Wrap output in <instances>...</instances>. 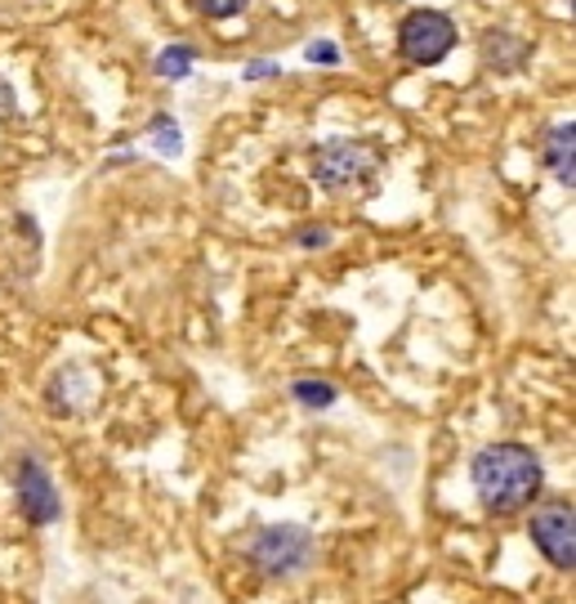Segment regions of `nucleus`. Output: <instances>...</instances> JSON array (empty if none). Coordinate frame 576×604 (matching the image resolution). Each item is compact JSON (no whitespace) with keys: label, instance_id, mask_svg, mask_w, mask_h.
<instances>
[{"label":"nucleus","instance_id":"nucleus-1","mask_svg":"<svg viewBox=\"0 0 576 604\" xmlns=\"http://www.w3.org/2000/svg\"><path fill=\"white\" fill-rule=\"evenodd\" d=\"M473 488L492 516H514L541 493V461L523 443H492L473 457Z\"/></svg>","mask_w":576,"mask_h":604},{"label":"nucleus","instance_id":"nucleus-2","mask_svg":"<svg viewBox=\"0 0 576 604\" xmlns=\"http://www.w3.org/2000/svg\"><path fill=\"white\" fill-rule=\"evenodd\" d=\"M313 179L326 193L340 198H362L375 189V179L384 170V153L371 139H326L313 149Z\"/></svg>","mask_w":576,"mask_h":604},{"label":"nucleus","instance_id":"nucleus-3","mask_svg":"<svg viewBox=\"0 0 576 604\" xmlns=\"http://www.w3.org/2000/svg\"><path fill=\"white\" fill-rule=\"evenodd\" d=\"M456 45V23L439 10H411L403 23H398V50L407 63L416 68H434L452 55Z\"/></svg>","mask_w":576,"mask_h":604},{"label":"nucleus","instance_id":"nucleus-4","mask_svg":"<svg viewBox=\"0 0 576 604\" xmlns=\"http://www.w3.org/2000/svg\"><path fill=\"white\" fill-rule=\"evenodd\" d=\"M532 542L541 546V555L554 569H572L576 560V542H572V506L567 501H550L532 516Z\"/></svg>","mask_w":576,"mask_h":604},{"label":"nucleus","instance_id":"nucleus-5","mask_svg":"<svg viewBox=\"0 0 576 604\" xmlns=\"http://www.w3.org/2000/svg\"><path fill=\"white\" fill-rule=\"evenodd\" d=\"M309 533L296 529V524H277V529H264L260 542H255V565L268 569V573H291L309 560Z\"/></svg>","mask_w":576,"mask_h":604},{"label":"nucleus","instance_id":"nucleus-6","mask_svg":"<svg viewBox=\"0 0 576 604\" xmlns=\"http://www.w3.org/2000/svg\"><path fill=\"white\" fill-rule=\"evenodd\" d=\"M19 501H23V516L32 524L59 520V493H55L50 475H45L36 461H23V466H19Z\"/></svg>","mask_w":576,"mask_h":604},{"label":"nucleus","instance_id":"nucleus-7","mask_svg":"<svg viewBox=\"0 0 576 604\" xmlns=\"http://www.w3.org/2000/svg\"><path fill=\"white\" fill-rule=\"evenodd\" d=\"M541 153H545V166H550V175L559 179V183H576V126L572 121H559V126H550V134H545V144H541Z\"/></svg>","mask_w":576,"mask_h":604},{"label":"nucleus","instance_id":"nucleus-8","mask_svg":"<svg viewBox=\"0 0 576 604\" xmlns=\"http://www.w3.org/2000/svg\"><path fill=\"white\" fill-rule=\"evenodd\" d=\"M483 59H488V68H496V72H514L523 59H527V45L518 40V36H509V32H488L483 36Z\"/></svg>","mask_w":576,"mask_h":604},{"label":"nucleus","instance_id":"nucleus-9","mask_svg":"<svg viewBox=\"0 0 576 604\" xmlns=\"http://www.w3.org/2000/svg\"><path fill=\"white\" fill-rule=\"evenodd\" d=\"M192 63H197V50H192V45H170V50H161V59H157V72L179 81L192 72Z\"/></svg>","mask_w":576,"mask_h":604},{"label":"nucleus","instance_id":"nucleus-10","mask_svg":"<svg viewBox=\"0 0 576 604\" xmlns=\"http://www.w3.org/2000/svg\"><path fill=\"white\" fill-rule=\"evenodd\" d=\"M206 19H232V14H242L247 10V0H192Z\"/></svg>","mask_w":576,"mask_h":604},{"label":"nucleus","instance_id":"nucleus-11","mask_svg":"<svg viewBox=\"0 0 576 604\" xmlns=\"http://www.w3.org/2000/svg\"><path fill=\"white\" fill-rule=\"evenodd\" d=\"M296 399H300V403H309V407H331V403H335V390H331V386L300 381V386H296Z\"/></svg>","mask_w":576,"mask_h":604},{"label":"nucleus","instance_id":"nucleus-12","mask_svg":"<svg viewBox=\"0 0 576 604\" xmlns=\"http://www.w3.org/2000/svg\"><path fill=\"white\" fill-rule=\"evenodd\" d=\"M153 134H157V149L161 153H179V126L170 117H157L153 121Z\"/></svg>","mask_w":576,"mask_h":604},{"label":"nucleus","instance_id":"nucleus-13","mask_svg":"<svg viewBox=\"0 0 576 604\" xmlns=\"http://www.w3.org/2000/svg\"><path fill=\"white\" fill-rule=\"evenodd\" d=\"M304 55H309V63H326V68H331V63H340V50H335L331 40H313Z\"/></svg>","mask_w":576,"mask_h":604},{"label":"nucleus","instance_id":"nucleus-14","mask_svg":"<svg viewBox=\"0 0 576 604\" xmlns=\"http://www.w3.org/2000/svg\"><path fill=\"white\" fill-rule=\"evenodd\" d=\"M242 76H247V81H264V76H277V68H273V63H264V59H260V63H251V68H247V72H242Z\"/></svg>","mask_w":576,"mask_h":604},{"label":"nucleus","instance_id":"nucleus-15","mask_svg":"<svg viewBox=\"0 0 576 604\" xmlns=\"http://www.w3.org/2000/svg\"><path fill=\"white\" fill-rule=\"evenodd\" d=\"M300 238H304L309 247H322V242H326L331 234H326V228H304V234H300Z\"/></svg>","mask_w":576,"mask_h":604}]
</instances>
